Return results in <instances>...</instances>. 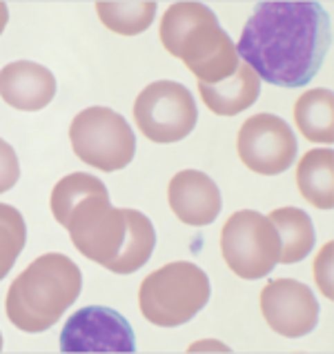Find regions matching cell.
Instances as JSON below:
<instances>
[{"label":"cell","mask_w":334,"mask_h":354,"mask_svg":"<svg viewBox=\"0 0 334 354\" xmlns=\"http://www.w3.org/2000/svg\"><path fill=\"white\" fill-rule=\"evenodd\" d=\"M330 45V16L319 3H259L236 54L266 83L297 89L319 74Z\"/></svg>","instance_id":"obj_1"},{"label":"cell","mask_w":334,"mask_h":354,"mask_svg":"<svg viewBox=\"0 0 334 354\" xmlns=\"http://www.w3.org/2000/svg\"><path fill=\"white\" fill-rule=\"evenodd\" d=\"M49 207L85 259L105 270L116 261L127 236L129 209L111 207L103 180L74 171L54 185Z\"/></svg>","instance_id":"obj_2"},{"label":"cell","mask_w":334,"mask_h":354,"mask_svg":"<svg viewBox=\"0 0 334 354\" xmlns=\"http://www.w3.org/2000/svg\"><path fill=\"white\" fill-rule=\"evenodd\" d=\"M160 45L198 78L216 85L234 76L241 65L236 45L223 32L219 18L203 3H174L160 18Z\"/></svg>","instance_id":"obj_3"},{"label":"cell","mask_w":334,"mask_h":354,"mask_svg":"<svg viewBox=\"0 0 334 354\" xmlns=\"http://www.w3.org/2000/svg\"><path fill=\"white\" fill-rule=\"evenodd\" d=\"M80 288L83 274L76 263L49 252L29 263L12 281L5 299L7 319L23 332H45L78 299Z\"/></svg>","instance_id":"obj_4"},{"label":"cell","mask_w":334,"mask_h":354,"mask_svg":"<svg viewBox=\"0 0 334 354\" xmlns=\"http://www.w3.org/2000/svg\"><path fill=\"white\" fill-rule=\"evenodd\" d=\"M210 292V279L203 270L189 261H174L143 279L138 308L151 326L178 328L207 306Z\"/></svg>","instance_id":"obj_5"},{"label":"cell","mask_w":334,"mask_h":354,"mask_svg":"<svg viewBox=\"0 0 334 354\" xmlns=\"http://www.w3.org/2000/svg\"><path fill=\"white\" fill-rule=\"evenodd\" d=\"M69 143L78 160L100 171H118L136 154V136L127 120L109 107H87L69 125Z\"/></svg>","instance_id":"obj_6"},{"label":"cell","mask_w":334,"mask_h":354,"mask_svg":"<svg viewBox=\"0 0 334 354\" xmlns=\"http://www.w3.org/2000/svg\"><path fill=\"white\" fill-rule=\"evenodd\" d=\"M221 252L236 277L257 281L268 277L279 263L281 239L268 216L254 209H239L221 230Z\"/></svg>","instance_id":"obj_7"},{"label":"cell","mask_w":334,"mask_h":354,"mask_svg":"<svg viewBox=\"0 0 334 354\" xmlns=\"http://www.w3.org/2000/svg\"><path fill=\"white\" fill-rule=\"evenodd\" d=\"M134 120L151 143H178L196 127V100L185 85L174 80H156L136 96Z\"/></svg>","instance_id":"obj_8"},{"label":"cell","mask_w":334,"mask_h":354,"mask_svg":"<svg viewBox=\"0 0 334 354\" xmlns=\"http://www.w3.org/2000/svg\"><path fill=\"white\" fill-rule=\"evenodd\" d=\"M299 143L292 127L275 114H254L236 134V154L250 171L261 176L283 174L297 158Z\"/></svg>","instance_id":"obj_9"},{"label":"cell","mask_w":334,"mask_h":354,"mask_svg":"<svg viewBox=\"0 0 334 354\" xmlns=\"http://www.w3.org/2000/svg\"><path fill=\"white\" fill-rule=\"evenodd\" d=\"M63 352H134V330L120 312L87 306L74 312L60 332Z\"/></svg>","instance_id":"obj_10"},{"label":"cell","mask_w":334,"mask_h":354,"mask_svg":"<svg viewBox=\"0 0 334 354\" xmlns=\"http://www.w3.org/2000/svg\"><path fill=\"white\" fill-rule=\"evenodd\" d=\"M261 315L266 323L286 339L310 335L319 323V303L306 283L295 279H272L261 290Z\"/></svg>","instance_id":"obj_11"},{"label":"cell","mask_w":334,"mask_h":354,"mask_svg":"<svg viewBox=\"0 0 334 354\" xmlns=\"http://www.w3.org/2000/svg\"><path fill=\"white\" fill-rule=\"evenodd\" d=\"M167 203L180 223L192 227L214 223L223 207L216 183L198 169H183L171 176Z\"/></svg>","instance_id":"obj_12"},{"label":"cell","mask_w":334,"mask_h":354,"mask_svg":"<svg viewBox=\"0 0 334 354\" xmlns=\"http://www.w3.org/2000/svg\"><path fill=\"white\" fill-rule=\"evenodd\" d=\"M56 96V78L32 60H16L0 69V98L18 112H38Z\"/></svg>","instance_id":"obj_13"},{"label":"cell","mask_w":334,"mask_h":354,"mask_svg":"<svg viewBox=\"0 0 334 354\" xmlns=\"http://www.w3.org/2000/svg\"><path fill=\"white\" fill-rule=\"evenodd\" d=\"M198 94L210 112L219 116H236L257 103L261 94V78L254 74V69L241 63L234 76H230L223 83H198Z\"/></svg>","instance_id":"obj_14"},{"label":"cell","mask_w":334,"mask_h":354,"mask_svg":"<svg viewBox=\"0 0 334 354\" xmlns=\"http://www.w3.org/2000/svg\"><path fill=\"white\" fill-rule=\"evenodd\" d=\"M332 167L334 151L330 147L306 151L297 165V187L301 196L319 209H332L334 205Z\"/></svg>","instance_id":"obj_15"},{"label":"cell","mask_w":334,"mask_h":354,"mask_svg":"<svg viewBox=\"0 0 334 354\" xmlns=\"http://www.w3.org/2000/svg\"><path fill=\"white\" fill-rule=\"evenodd\" d=\"M295 123L310 143L328 145L334 138V96L330 89H308L295 103Z\"/></svg>","instance_id":"obj_16"},{"label":"cell","mask_w":334,"mask_h":354,"mask_svg":"<svg viewBox=\"0 0 334 354\" xmlns=\"http://www.w3.org/2000/svg\"><path fill=\"white\" fill-rule=\"evenodd\" d=\"M270 221L281 239L279 263L292 266L310 254V250L315 248V225L306 212L299 207H279L270 214Z\"/></svg>","instance_id":"obj_17"},{"label":"cell","mask_w":334,"mask_h":354,"mask_svg":"<svg viewBox=\"0 0 334 354\" xmlns=\"http://www.w3.org/2000/svg\"><path fill=\"white\" fill-rule=\"evenodd\" d=\"M127 214L129 225L125 243L116 261L107 268L114 274H134L149 261L151 252L156 248V230L151 225V221L136 209H129Z\"/></svg>","instance_id":"obj_18"},{"label":"cell","mask_w":334,"mask_h":354,"mask_svg":"<svg viewBox=\"0 0 334 354\" xmlns=\"http://www.w3.org/2000/svg\"><path fill=\"white\" fill-rule=\"evenodd\" d=\"M100 23L118 36H138L154 23L156 3H98Z\"/></svg>","instance_id":"obj_19"},{"label":"cell","mask_w":334,"mask_h":354,"mask_svg":"<svg viewBox=\"0 0 334 354\" xmlns=\"http://www.w3.org/2000/svg\"><path fill=\"white\" fill-rule=\"evenodd\" d=\"M27 243V225L23 214L7 203H0V281L14 268Z\"/></svg>","instance_id":"obj_20"},{"label":"cell","mask_w":334,"mask_h":354,"mask_svg":"<svg viewBox=\"0 0 334 354\" xmlns=\"http://www.w3.org/2000/svg\"><path fill=\"white\" fill-rule=\"evenodd\" d=\"M20 178V163L14 147L0 138V194L12 189Z\"/></svg>","instance_id":"obj_21"},{"label":"cell","mask_w":334,"mask_h":354,"mask_svg":"<svg viewBox=\"0 0 334 354\" xmlns=\"http://www.w3.org/2000/svg\"><path fill=\"white\" fill-rule=\"evenodd\" d=\"M315 281L326 299H332V243H326L315 259Z\"/></svg>","instance_id":"obj_22"},{"label":"cell","mask_w":334,"mask_h":354,"mask_svg":"<svg viewBox=\"0 0 334 354\" xmlns=\"http://www.w3.org/2000/svg\"><path fill=\"white\" fill-rule=\"evenodd\" d=\"M7 20H9V9H7V5H5V3H0V34L5 32Z\"/></svg>","instance_id":"obj_23"},{"label":"cell","mask_w":334,"mask_h":354,"mask_svg":"<svg viewBox=\"0 0 334 354\" xmlns=\"http://www.w3.org/2000/svg\"><path fill=\"white\" fill-rule=\"evenodd\" d=\"M0 350H3V335H0Z\"/></svg>","instance_id":"obj_24"}]
</instances>
